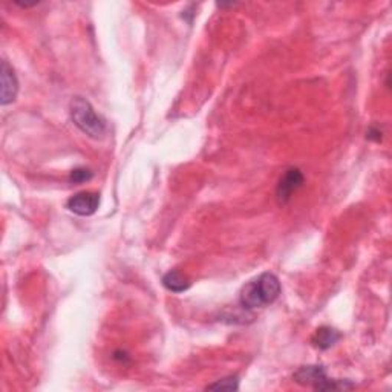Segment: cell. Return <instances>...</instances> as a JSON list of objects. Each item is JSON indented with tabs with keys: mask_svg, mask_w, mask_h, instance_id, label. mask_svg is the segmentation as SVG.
Returning <instances> with one entry per match:
<instances>
[{
	"mask_svg": "<svg viewBox=\"0 0 392 392\" xmlns=\"http://www.w3.org/2000/svg\"><path fill=\"white\" fill-rule=\"evenodd\" d=\"M280 282L273 273H262L259 278L249 282L241 291V305L247 309H256L270 305L280 296Z\"/></svg>",
	"mask_w": 392,
	"mask_h": 392,
	"instance_id": "6da1fadb",
	"label": "cell"
},
{
	"mask_svg": "<svg viewBox=\"0 0 392 392\" xmlns=\"http://www.w3.org/2000/svg\"><path fill=\"white\" fill-rule=\"evenodd\" d=\"M69 114L72 121L85 135L94 140H102L107 132V126L105 118L95 112L86 98L76 97L72 98L69 105Z\"/></svg>",
	"mask_w": 392,
	"mask_h": 392,
	"instance_id": "7a4b0ae2",
	"label": "cell"
},
{
	"mask_svg": "<svg viewBox=\"0 0 392 392\" xmlns=\"http://www.w3.org/2000/svg\"><path fill=\"white\" fill-rule=\"evenodd\" d=\"M295 380L299 385L313 388L314 391H339L354 388L352 383L330 379L326 376L323 367H319V364H308V367L299 368L295 374Z\"/></svg>",
	"mask_w": 392,
	"mask_h": 392,
	"instance_id": "3957f363",
	"label": "cell"
},
{
	"mask_svg": "<svg viewBox=\"0 0 392 392\" xmlns=\"http://www.w3.org/2000/svg\"><path fill=\"white\" fill-rule=\"evenodd\" d=\"M304 184V175L302 172L296 167L288 169L284 177L280 178L278 189H276V199L279 206H285L290 203V199L293 198L296 191Z\"/></svg>",
	"mask_w": 392,
	"mask_h": 392,
	"instance_id": "277c9868",
	"label": "cell"
},
{
	"mask_svg": "<svg viewBox=\"0 0 392 392\" xmlns=\"http://www.w3.org/2000/svg\"><path fill=\"white\" fill-rule=\"evenodd\" d=\"M100 206V194L97 191H80L71 196L66 203L68 210L78 216H93Z\"/></svg>",
	"mask_w": 392,
	"mask_h": 392,
	"instance_id": "5b68a950",
	"label": "cell"
},
{
	"mask_svg": "<svg viewBox=\"0 0 392 392\" xmlns=\"http://www.w3.org/2000/svg\"><path fill=\"white\" fill-rule=\"evenodd\" d=\"M2 106H6L13 103L17 93H19V81H17V77L14 74V69L8 65V61L4 60L2 61Z\"/></svg>",
	"mask_w": 392,
	"mask_h": 392,
	"instance_id": "8992f818",
	"label": "cell"
},
{
	"mask_svg": "<svg viewBox=\"0 0 392 392\" xmlns=\"http://www.w3.org/2000/svg\"><path fill=\"white\" fill-rule=\"evenodd\" d=\"M342 339V334L334 330L331 326H321L317 328L313 335V345L319 350H330L337 342Z\"/></svg>",
	"mask_w": 392,
	"mask_h": 392,
	"instance_id": "52a82bcc",
	"label": "cell"
},
{
	"mask_svg": "<svg viewBox=\"0 0 392 392\" xmlns=\"http://www.w3.org/2000/svg\"><path fill=\"white\" fill-rule=\"evenodd\" d=\"M162 285L172 293H184L190 287V280L178 270H170L162 276Z\"/></svg>",
	"mask_w": 392,
	"mask_h": 392,
	"instance_id": "ba28073f",
	"label": "cell"
},
{
	"mask_svg": "<svg viewBox=\"0 0 392 392\" xmlns=\"http://www.w3.org/2000/svg\"><path fill=\"white\" fill-rule=\"evenodd\" d=\"M206 389L210 391H238L239 389V379L238 377H227L222 380H218L216 383L208 385Z\"/></svg>",
	"mask_w": 392,
	"mask_h": 392,
	"instance_id": "9c48e42d",
	"label": "cell"
},
{
	"mask_svg": "<svg viewBox=\"0 0 392 392\" xmlns=\"http://www.w3.org/2000/svg\"><path fill=\"white\" fill-rule=\"evenodd\" d=\"M90 178H93V172H90L89 169L86 167H78V169H74L71 172V175H69V179L72 182H76V184H81V182H86L89 181Z\"/></svg>",
	"mask_w": 392,
	"mask_h": 392,
	"instance_id": "30bf717a",
	"label": "cell"
}]
</instances>
